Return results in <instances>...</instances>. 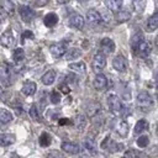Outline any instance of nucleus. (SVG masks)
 <instances>
[{
	"mask_svg": "<svg viewBox=\"0 0 158 158\" xmlns=\"http://www.w3.org/2000/svg\"><path fill=\"white\" fill-rule=\"evenodd\" d=\"M84 23H85V20L81 15L79 14H73L69 16L68 19V25L73 28H77V30H80L84 27Z\"/></svg>",
	"mask_w": 158,
	"mask_h": 158,
	"instance_id": "8",
	"label": "nucleus"
},
{
	"mask_svg": "<svg viewBox=\"0 0 158 158\" xmlns=\"http://www.w3.org/2000/svg\"><path fill=\"white\" fill-rule=\"evenodd\" d=\"M67 83H75V77L73 74H68L67 75Z\"/></svg>",
	"mask_w": 158,
	"mask_h": 158,
	"instance_id": "44",
	"label": "nucleus"
},
{
	"mask_svg": "<svg viewBox=\"0 0 158 158\" xmlns=\"http://www.w3.org/2000/svg\"><path fill=\"white\" fill-rule=\"evenodd\" d=\"M122 147V144H118L116 142H114L110 137H106L102 143H101V148L106 149V151H110V152H116V151H120Z\"/></svg>",
	"mask_w": 158,
	"mask_h": 158,
	"instance_id": "13",
	"label": "nucleus"
},
{
	"mask_svg": "<svg viewBox=\"0 0 158 158\" xmlns=\"http://www.w3.org/2000/svg\"><path fill=\"white\" fill-rule=\"evenodd\" d=\"M130 19H131L130 11H127V10H120V11H117V15H116V21L117 22L122 23V22L128 21Z\"/></svg>",
	"mask_w": 158,
	"mask_h": 158,
	"instance_id": "26",
	"label": "nucleus"
},
{
	"mask_svg": "<svg viewBox=\"0 0 158 158\" xmlns=\"http://www.w3.org/2000/svg\"><path fill=\"white\" fill-rule=\"evenodd\" d=\"M14 142H15V138L12 135L0 133V146H10Z\"/></svg>",
	"mask_w": 158,
	"mask_h": 158,
	"instance_id": "28",
	"label": "nucleus"
},
{
	"mask_svg": "<svg viewBox=\"0 0 158 158\" xmlns=\"http://www.w3.org/2000/svg\"><path fill=\"white\" fill-rule=\"evenodd\" d=\"M0 6L5 10V12L7 15H12L14 14V4L11 1H4L2 4H0Z\"/></svg>",
	"mask_w": 158,
	"mask_h": 158,
	"instance_id": "35",
	"label": "nucleus"
},
{
	"mask_svg": "<svg viewBox=\"0 0 158 158\" xmlns=\"http://www.w3.org/2000/svg\"><path fill=\"white\" fill-rule=\"evenodd\" d=\"M84 149H85V152H86L88 154H91V156L96 154V152H98V147H96L94 139L88 138V139L84 142Z\"/></svg>",
	"mask_w": 158,
	"mask_h": 158,
	"instance_id": "21",
	"label": "nucleus"
},
{
	"mask_svg": "<svg viewBox=\"0 0 158 158\" xmlns=\"http://www.w3.org/2000/svg\"><path fill=\"white\" fill-rule=\"evenodd\" d=\"M28 114H30V116H31L33 120H36V121L41 120V116H40V111H38V109H37V106H36L35 104H33V105H31Z\"/></svg>",
	"mask_w": 158,
	"mask_h": 158,
	"instance_id": "36",
	"label": "nucleus"
},
{
	"mask_svg": "<svg viewBox=\"0 0 158 158\" xmlns=\"http://www.w3.org/2000/svg\"><path fill=\"white\" fill-rule=\"evenodd\" d=\"M57 22H58V16L54 12L47 14L44 16V19H43V23H44L46 27H53V26L57 25Z\"/></svg>",
	"mask_w": 158,
	"mask_h": 158,
	"instance_id": "19",
	"label": "nucleus"
},
{
	"mask_svg": "<svg viewBox=\"0 0 158 158\" xmlns=\"http://www.w3.org/2000/svg\"><path fill=\"white\" fill-rule=\"evenodd\" d=\"M100 47H101V53L104 54V53H106V54H110V53H112L114 51H115V42H114V40L112 38H110V37H105V38H102L101 40V42H100Z\"/></svg>",
	"mask_w": 158,
	"mask_h": 158,
	"instance_id": "9",
	"label": "nucleus"
},
{
	"mask_svg": "<svg viewBox=\"0 0 158 158\" xmlns=\"http://www.w3.org/2000/svg\"><path fill=\"white\" fill-rule=\"evenodd\" d=\"M60 148L65 152V153H69V154H78L80 152V147L79 144L74 143V142H69V141H64L60 146Z\"/></svg>",
	"mask_w": 158,
	"mask_h": 158,
	"instance_id": "11",
	"label": "nucleus"
},
{
	"mask_svg": "<svg viewBox=\"0 0 158 158\" xmlns=\"http://www.w3.org/2000/svg\"><path fill=\"white\" fill-rule=\"evenodd\" d=\"M93 70L96 73V74H100L101 70L105 68L106 65V57L105 54H102L101 52H98L95 53L94 58H93Z\"/></svg>",
	"mask_w": 158,
	"mask_h": 158,
	"instance_id": "2",
	"label": "nucleus"
},
{
	"mask_svg": "<svg viewBox=\"0 0 158 158\" xmlns=\"http://www.w3.org/2000/svg\"><path fill=\"white\" fill-rule=\"evenodd\" d=\"M68 122H69L68 118H59V125H65V123H68Z\"/></svg>",
	"mask_w": 158,
	"mask_h": 158,
	"instance_id": "45",
	"label": "nucleus"
},
{
	"mask_svg": "<svg viewBox=\"0 0 158 158\" xmlns=\"http://www.w3.org/2000/svg\"><path fill=\"white\" fill-rule=\"evenodd\" d=\"M22 38H33V33L31 32V31H25L23 32V35H22Z\"/></svg>",
	"mask_w": 158,
	"mask_h": 158,
	"instance_id": "43",
	"label": "nucleus"
},
{
	"mask_svg": "<svg viewBox=\"0 0 158 158\" xmlns=\"http://www.w3.org/2000/svg\"><path fill=\"white\" fill-rule=\"evenodd\" d=\"M12 59H14V62H15L16 64L20 63V62H22V60L25 59V51H23L22 47H17V48L14 49Z\"/></svg>",
	"mask_w": 158,
	"mask_h": 158,
	"instance_id": "24",
	"label": "nucleus"
},
{
	"mask_svg": "<svg viewBox=\"0 0 158 158\" xmlns=\"http://www.w3.org/2000/svg\"><path fill=\"white\" fill-rule=\"evenodd\" d=\"M125 158H141V153L136 149H127L125 152Z\"/></svg>",
	"mask_w": 158,
	"mask_h": 158,
	"instance_id": "38",
	"label": "nucleus"
},
{
	"mask_svg": "<svg viewBox=\"0 0 158 158\" xmlns=\"http://www.w3.org/2000/svg\"><path fill=\"white\" fill-rule=\"evenodd\" d=\"M121 158H125V157H121Z\"/></svg>",
	"mask_w": 158,
	"mask_h": 158,
	"instance_id": "46",
	"label": "nucleus"
},
{
	"mask_svg": "<svg viewBox=\"0 0 158 158\" xmlns=\"http://www.w3.org/2000/svg\"><path fill=\"white\" fill-rule=\"evenodd\" d=\"M85 125H86V118H85V116H83V115L75 116V118H74V126H75L78 130L81 131V130L85 127Z\"/></svg>",
	"mask_w": 158,
	"mask_h": 158,
	"instance_id": "31",
	"label": "nucleus"
},
{
	"mask_svg": "<svg viewBox=\"0 0 158 158\" xmlns=\"http://www.w3.org/2000/svg\"><path fill=\"white\" fill-rule=\"evenodd\" d=\"M83 158H85V157H83Z\"/></svg>",
	"mask_w": 158,
	"mask_h": 158,
	"instance_id": "47",
	"label": "nucleus"
},
{
	"mask_svg": "<svg viewBox=\"0 0 158 158\" xmlns=\"http://www.w3.org/2000/svg\"><path fill=\"white\" fill-rule=\"evenodd\" d=\"M146 5H147V2H146L144 0H135V1L132 2V6H133L135 11H137V12H142V11L144 10Z\"/></svg>",
	"mask_w": 158,
	"mask_h": 158,
	"instance_id": "34",
	"label": "nucleus"
},
{
	"mask_svg": "<svg viewBox=\"0 0 158 158\" xmlns=\"http://www.w3.org/2000/svg\"><path fill=\"white\" fill-rule=\"evenodd\" d=\"M38 142H40V144H41L42 147H48V146L51 144V142H52L49 133H47V132H43V133L40 136V139H38Z\"/></svg>",
	"mask_w": 158,
	"mask_h": 158,
	"instance_id": "33",
	"label": "nucleus"
},
{
	"mask_svg": "<svg viewBox=\"0 0 158 158\" xmlns=\"http://www.w3.org/2000/svg\"><path fill=\"white\" fill-rule=\"evenodd\" d=\"M148 142H149L148 136H141V137H138V138H137V141H136V143H137V144H138V147H141V148H143V147L148 146Z\"/></svg>",
	"mask_w": 158,
	"mask_h": 158,
	"instance_id": "39",
	"label": "nucleus"
},
{
	"mask_svg": "<svg viewBox=\"0 0 158 158\" xmlns=\"http://www.w3.org/2000/svg\"><path fill=\"white\" fill-rule=\"evenodd\" d=\"M143 42V35L141 33V32H136L133 36H132V38H131V46H132V48L136 51L137 49V47L141 44Z\"/></svg>",
	"mask_w": 158,
	"mask_h": 158,
	"instance_id": "27",
	"label": "nucleus"
},
{
	"mask_svg": "<svg viewBox=\"0 0 158 158\" xmlns=\"http://www.w3.org/2000/svg\"><path fill=\"white\" fill-rule=\"evenodd\" d=\"M47 158H64V157H63L62 154H59L58 152H54V151H53V152H51V153L48 154Z\"/></svg>",
	"mask_w": 158,
	"mask_h": 158,
	"instance_id": "41",
	"label": "nucleus"
},
{
	"mask_svg": "<svg viewBox=\"0 0 158 158\" xmlns=\"http://www.w3.org/2000/svg\"><path fill=\"white\" fill-rule=\"evenodd\" d=\"M49 99H51V102L52 104H59L60 101V93L59 90H53L49 95Z\"/></svg>",
	"mask_w": 158,
	"mask_h": 158,
	"instance_id": "37",
	"label": "nucleus"
},
{
	"mask_svg": "<svg viewBox=\"0 0 158 158\" xmlns=\"http://www.w3.org/2000/svg\"><path fill=\"white\" fill-rule=\"evenodd\" d=\"M137 51H138V54H139L141 57L147 58V57H149L151 53H152V46H151L148 42L143 41V42L137 47Z\"/></svg>",
	"mask_w": 158,
	"mask_h": 158,
	"instance_id": "16",
	"label": "nucleus"
},
{
	"mask_svg": "<svg viewBox=\"0 0 158 158\" xmlns=\"http://www.w3.org/2000/svg\"><path fill=\"white\" fill-rule=\"evenodd\" d=\"M15 43V37L12 35V31L11 30H6L1 33L0 36V44L5 48H11Z\"/></svg>",
	"mask_w": 158,
	"mask_h": 158,
	"instance_id": "5",
	"label": "nucleus"
},
{
	"mask_svg": "<svg viewBox=\"0 0 158 158\" xmlns=\"http://www.w3.org/2000/svg\"><path fill=\"white\" fill-rule=\"evenodd\" d=\"M58 89H59L62 93H64V94H68V93L70 91V89H69V86H68L67 84H62V85H59Z\"/></svg>",
	"mask_w": 158,
	"mask_h": 158,
	"instance_id": "40",
	"label": "nucleus"
},
{
	"mask_svg": "<svg viewBox=\"0 0 158 158\" xmlns=\"http://www.w3.org/2000/svg\"><path fill=\"white\" fill-rule=\"evenodd\" d=\"M12 121V114L6 109H0V123H9Z\"/></svg>",
	"mask_w": 158,
	"mask_h": 158,
	"instance_id": "25",
	"label": "nucleus"
},
{
	"mask_svg": "<svg viewBox=\"0 0 158 158\" xmlns=\"http://www.w3.org/2000/svg\"><path fill=\"white\" fill-rule=\"evenodd\" d=\"M36 89H37L36 83H33V81H25L22 88H21V91L26 96H30V95H33L36 93Z\"/></svg>",
	"mask_w": 158,
	"mask_h": 158,
	"instance_id": "17",
	"label": "nucleus"
},
{
	"mask_svg": "<svg viewBox=\"0 0 158 158\" xmlns=\"http://www.w3.org/2000/svg\"><path fill=\"white\" fill-rule=\"evenodd\" d=\"M148 128V121L147 120H139L135 126V133H142Z\"/></svg>",
	"mask_w": 158,
	"mask_h": 158,
	"instance_id": "32",
	"label": "nucleus"
},
{
	"mask_svg": "<svg viewBox=\"0 0 158 158\" xmlns=\"http://www.w3.org/2000/svg\"><path fill=\"white\" fill-rule=\"evenodd\" d=\"M19 14H20V16H21V19L25 21V22H30V21H32L33 20V17H35V10H32L30 6H27V5H21L20 7H19Z\"/></svg>",
	"mask_w": 158,
	"mask_h": 158,
	"instance_id": "7",
	"label": "nucleus"
},
{
	"mask_svg": "<svg viewBox=\"0 0 158 158\" xmlns=\"http://www.w3.org/2000/svg\"><path fill=\"white\" fill-rule=\"evenodd\" d=\"M69 69H72V70H73V72H75V73L83 74V73L85 72V64H84V62L70 63V64H69Z\"/></svg>",
	"mask_w": 158,
	"mask_h": 158,
	"instance_id": "30",
	"label": "nucleus"
},
{
	"mask_svg": "<svg viewBox=\"0 0 158 158\" xmlns=\"http://www.w3.org/2000/svg\"><path fill=\"white\" fill-rule=\"evenodd\" d=\"M100 110H101V105H100V102H98V101H90V102L85 106V111H86V115H88L89 117L96 116V115L100 112Z\"/></svg>",
	"mask_w": 158,
	"mask_h": 158,
	"instance_id": "12",
	"label": "nucleus"
},
{
	"mask_svg": "<svg viewBox=\"0 0 158 158\" xmlns=\"http://www.w3.org/2000/svg\"><path fill=\"white\" fill-rule=\"evenodd\" d=\"M137 105L141 107V109H148L153 105V99L152 96L146 93V91H142L137 95Z\"/></svg>",
	"mask_w": 158,
	"mask_h": 158,
	"instance_id": "3",
	"label": "nucleus"
},
{
	"mask_svg": "<svg viewBox=\"0 0 158 158\" xmlns=\"http://www.w3.org/2000/svg\"><path fill=\"white\" fill-rule=\"evenodd\" d=\"M65 51H67V48H65V46H64V43H52L51 46H49V52L52 53V56L54 57V58H60V57H63L64 54H65Z\"/></svg>",
	"mask_w": 158,
	"mask_h": 158,
	"instance_id": "10",
	"label": "nucleus"
},
{
	"mask_svg": "<svg viewBox=\"0 0 158 158\" xmlns=\"http://www.w3.org/2000/svg\"><path fill=\"white\" fill-rule=\"evenodd\" d=\"M10 65L5 62H2L0 64V81L4 86H9L10 85Z\"/></svg>",
	"mask_w": 158,
	"mask_h": 158,
	"instance_id": "4",
	"label": "nucleus"
},
{
	"mask_svg": "<svg viewBox=\"0 0 158 158\" xmlns=\"http://www.w3.org/2000/svg\"><path fill=\"white\" fill-rule=\"evenodd\" d=\"M93 84H94V88L96 90H104L106 88V85H107V78L104 74H101V73L100 74H96Z\"/></svg>",
	"mask_w": 158,
	"mask_h": 158,
	"instance_id": "14",
	"label": "nucleus"
},
{
	"mask_svg": "<svg viewBox=\"0 0 158 158\" xmlns=\"http://www.w3.org/2000/svg\"><path fill=\"white\" fill-rule=\"evenodd\" d=\"M54 79H56V70H53V69L47 70V72L42 75V78H41V80H42V83H43L44 85H51V84H53Z\"/></svg>",
	"mask_w": 158,
	"mask_h": 158,
	"instance_id": "20",
	"label": "nucleus"
},
{
	"mask_svg": "<svg viewBox=\"0 0 158 158\" xmlns=\"http://www.w3.org/2000/svg\"><path fill=\"white\" fill-rule=\"evenodd\" d=\"M86 20L93 23V25H100L102 22V19L100 16V12H98L96 10H89L86 12Z\"/></svg>",
	"mask_w": 158,
	"mask_h": 158,
	"instance_id": "15",
	"label": "nucleus"
},
{
	"mask_svg": "<svg viewBox=\"0 0 158 158\" xmlns=\"http://www.w3.org/2000/svg\"><path fill=\"white\" fill-rule=\"evenodd\" d=\"M6 17H7V14H6V12H5V10L0 6V22H2Z\"/></svg>",
	"mask_w": 158,
	"mask_h": 158,
	"instance_id": "42",
	"label": "nucleus"
},
{
	"mask_svg": "<svg viewBox=\"0 0 158 158\" xmlns=\"http://www.w3.org/2000/svg\"><path fill=\"white\" fill-rule=\"evenodd\" d=\"M81 56V52H80V49L79 48H70L67 53H65V58L68 59V60H73V59H77V58H79Z\"/></svg>",
	"mask_w": 158,
	"mask_h": 158,
	"instance_id": "29",
	"label": "nucleus"
},
{
	"mask_svg": "<svg viewBox=\"0 0 158 158\" xmlns=\"http://www.w3.org/2000/svg\"><path fill=\"white\" fill-rule=\"evenodd\" d=\"M105 6L110 11L117 12L121 9V6H122V1L121 0H107V1H105Z\"/></svg>",
	"mask_w": 158,
	"mask_h": 158,
	"instance_id": "22",
	"label": "nucleus"
},
{
	"mask_svg": "<svg viewBox=\"0 0 158 158\" xmlns=\"http://www.w3.org/2000/svg\"><path fill=\"white\" fill-rule=\"evenodd\" d=\"M106 98H107L106 100H107V105H109V109L111 110V112H114L115 115H121L123 112L125 107H123L118 95H116L115 93H110Z\"/></svg>",
	"mask_w": 158,
	"mask_h": 158,
	"instance_id": "1",
	"label": "nucleus"
},
{
	"mask_svg": "<svg viewBox=\"0 0 158 158\" xmlns=\"http://www.w3.org/2000/svg\"><path fill=\"white\" fill-rule=\"evenodd\" d=\"M112 67H114L115 70H117L120 73L126 72V69H127V60H126V58L122 54H117L112 59Z\"/></svg>",
	"mask_w": 158,
	"mask_h": 158,
	"instance_id": "6",
	"label": "nucleus"
},
{
	"mask_svg": "<svg viewBox=\"0 0 158 158\" xmlns=\"http://www.w3.org/2000/svg\"><path fill=\"white\" fill-rule=\"evenodd\" d=\"M115 131H116L120 136H122V137L127 136V133H128V123H127L125 120L117 121V122H116V126H115Z\"/></svg>",
	"mask_w": 158,
	"mask_h": 158,
	"instance_id": "18",
	"label": "nucleus"
},
{
	"mask_svg": "<svg viewBox=\"0 0 158 158\" xmlns=\"http://www.w3.org/2000/svg\"><path fill=\"white\" fill-rule=\"evenodd\" d=\"M158 27V12H154L147 21V30L149 32L154 31Z\"/></svg>",
	"mask_w": 158,
	"mask_h": 158,
	"instance_id": "23",
	"label": "nucleus"
}]
</instances>
